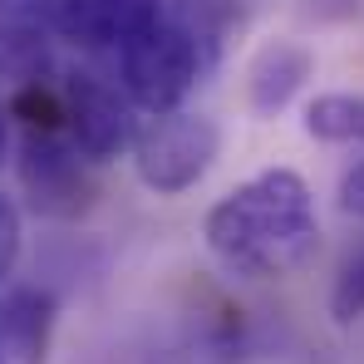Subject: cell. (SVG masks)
Returning a JSON list of instances; mask_svg holds the SVG:
<instances>
[{
	"instance_id": "1",
	"label": "cell",
	"mask_w": 364,
	"mask_h": 364,
	"mask_svg": "<svg viewBox=\"0 0 364 364\" xmlns=\"http://www.w3.org/2000/svg\"><path fill=\"white\" fill-rule=\"evenodd\" d=\"M320 246L315 197L301 173L266 168L242 187H232L207 212V251L246 281L296 276Z\"/></svg>"
},
{
	"instance_id": "2",
	"label": "cell",
	"mask_w": 364,
	"mask_h": 364,
	"mask_svg": "<svg viewBox=\"0 0 364 364\" xmlns=\"http://www.w3.org/2000/svg\"><path fill=\"white\" fill-rule=\"evenodd\" d=\"M222 20L212 15L207 0H187L182 10L163 15L143 40H133L119 55L123 64V94L133 99V109L158 114H178V104L197 89V79L217 60V40Z\"/></svg>"
},
{
	"instance_id": "3",
	"label": "cell",
	"mask_w": 364,
	"mask_h": 364,
	"mask_svg": "<svg viewBox=\"0 0 364 364\" xmlns=\"http://www.w3.org/2000/svg\"><path fill=\"white\" fill-rule=\"evenodd\" d=\"M20 178H25V192H30L35 212H45V217H79L94 202V163L69 138L60 94H40V109L25 104Z\"/></svg>"
},
{
	"instance_id": "4",
	"label": "cell",
	"mask_w": 364,
	"mask_h": 364,
	"mask_svg": "<svg viewBox=\"0 0 364 364\" xmlns=\"http://www.w3.org/2000/svg\"><path fill=\"white\" fill-rule=\"evenodd\" d=\"M217 148H222L217 123L178 109V114H158L138 128L133 168H138V182L153 187L158 197H178L207 178V168L217 163Z\"/></svg>"
},
{
	"instance_id": "5",
	"label": "cell",
	"mask_w": 364,
	"mask_h": 364,
	"mask_svg": "<svg viewBox=\"0 0 364 364\" xmlns=\"http://www.w3.org/2000/svg\"><path fill=\"white\" fill-rule=\"evenodd\" d=\"M60 104H64L69 138L84 148L89 163H109V158H119L123 148L138 143V128H143V123L133 119V99L119 94L109 79H99V74H89V69L64 74Z\"/></svg>"
},
{
	"instance_id": "6",
	"label": "cell",
	"mask_w": 364,
	"mask_h": 364,
	"mask_svg": "<svg viewBox=\"0 0 364 364\" xmlns=\"http://www.w3.org/2000/svg\"><path fill=\"white\" fill-rule=\"evenodd\" d=\"M55 30H60V0H0V79L20 89L45 84Z\"/></svg>"
},
{
	"instance_id": "7",
	"label": "cell",
	"mask_w": 364,
	"mask_h": 364,
	"mask_svg": "<svg viewBox=\"0 0 364 364\" xmlns=\"http://www.w3.org/2000/svg\"><path fill=\"white\" fill-rule=\"evenodd\" d=\"M163 0H60V35L79 50H128L163 20Z\"/></svg>"
},
{
	"instance_id": "8",
	"label": "cell",
	"mask_w": 364,
	"mask_h": 364,
	"mask_svg": "<svg viewBox=\"0 0 364 364\" xmlns=\"http://www.w3.org/2000/svg\"><path fill=\"white\" fill-rule=\"evenodd\" d=\"M310 50L305 45H291V40H276V45H266V50H256V60L246 69V104H251V114H261V119H271V114H281L296 94H301V84L310 79Z\"/></svg>"
},
{
	"instance_id": "9",
	"label": "cell",
	"mask_w": 364,
	"mask_h": 364,
	"mask_svg": "<svg viewBox=\"0 0 364 364\" xmlns=\"http://www.w3.org/2000/svg\"><path fill=\"white\" fill-rule=\"evenodd\" d=\"M50 325H55V301L45 291L0 296V330H5V345H10L15 364H45Z\"/></svg>"
},
{
	"instance_id": "10",
	"label": "cell",
	"mask_w": 364,
	"mask_h": 364,
	"mask_svg": "<svg viewBox=\"0 0 364 364\" xmlns=\"http://www.w3.org/2000/svg\"><path fill=\"white\" fill-rule=\"evenodd\" d=\"M305 133L320 143H350L364 148V94H320L305 109Z\"/></svg>"
},
{
	"instance_id": "11",
	"label": "cell",
	"mask_w": 364,
	"mask_h": 364,
	"mask_svg": "<svg viewBox=\"0 0 364 364\" xmlns=\"http://www.w3.org/2000/svg\"><path fill=\"white\" fill-rule=\"evenodd\" d=\"M330 310H335V320H345V325L364 315V246L340 266L335 291H330Z\"/></svg>"
},
{
	"instance_id": "12",
	"label": "cell",
	"mask_w": 364,
	"mask_h": 364,
	"mask_svg": "<svg viewBox=\"0 0 364 364\" xmlns=\"http://www.w3.org/2000/svg\"><path fill=\"white\" fill-rule=\"evenodd\" d=\"M15 256H20V212L10 197H0V281L15 271Z\"/></svg>"
},
{
	"instance_id": "13",
	"label": "cell",
	"mask_w": 364,
	"mask_h": 364,
	"mask_svg": "<svg viewBox=\"0 0 364 364\" xmlns=\"http://www.w3.org/2000/svg\"><path fill=\"white\" fill-rule=\"evenodd\" d=\"M340 207L350 217H364V158L355 168H345V178H340Z\"/></svg>"
},
{
	"instance_id": "14",
	"label": "cell",
	"mask_w": 364,
	"mask_h": 364,
	"mask_svg": "<svg viewBox=\"0 0 364 364\" xmlns=\"http://www.w3.org/2000/svg\"><path fill=\"white\" fill-rule=\"evenodd\" d=\"M0 364H15V355H10V345H5V330H0Z\"/></svg>"
},
{
	"instance_id": "15",
	"label": "cell",
	"mask_w": 364,
	"mask_h": 364,
	"mask_svg": "<svg viewBox=\"0 0 364 364\" xmlns=\"http://www.w3.org/2000/svg\"><path fill=\"white\" fill-rule=\"evenodd\" d=\"M0 163H5V109H0Z\"/></svg>"
}]
</instances>
